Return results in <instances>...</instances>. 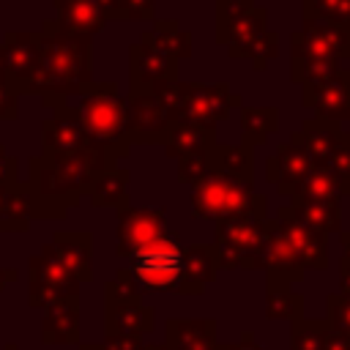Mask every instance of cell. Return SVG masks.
<instances>
[{"instance_id":"cell-26","label":"cell","mask_w":350,"mask_h":350,"mask_svg":"<svg viewBox=\"0 0 350 350\" xmlns=\"http://www.w3.org/2000/svg\"><path fill=\"white\" fill-rule=\"evenodd\" d=\"M5 57H8V85L16 96H22V88L36 66L38 55V38L30 30H8L3 38Z\"/></svg>"},{"instance_id":"cell-24","label":"cell","mask_w":350,"mask_h":350,"mask_svg":"<svg viewBox=\"0 0 350 350\" xmlns=\"http://www.w3.org/2000/svg\"><path fill=\"white\" fill-rule=\"evenodd\" d=\"M41 342L44 345H79V295L60 298L44 309Z\"/></svg>"},{"instance_id":"cell-8","label":"cell","mask_w":350,"mask_h":350,"mask_svg":"<svg viewBox=\"0 0 350 350\" xmlns=\"http://www.w3.org/2000/svg\"><path fill=\"white\" fill-rule=\"evenodd\" d=\"M118 211V230H115V254L120 260H131L150 243H156L167 230V208H139L131 200Z\"/></svg>"},{"instance_id":"cell-36","label":"cell","mask_w":350,"mask_h":350,"mask_svg":"<svg viewBox=\"0 0 350 350\" xmlns=\"http://www.w3.org/2000/svg\"><path fill=\"white\" fill-rule=\"evenodd\" d=\"M304 293L295 287H265V317L268 320H298L304 317Z\"/></svg>"},{"instance_id":"cell-5","label":"cell","mask_w":350,"mask_h":350,"mask_svg":"<svg viewBox=\"0 0 350 350\" xmlns=\"http://www.w3.org/2000/svg\"><path fill=\"white\" fill-rule=\"evenodd\" d=\"M265 30L268 11L254 0H216V44L224 46L232 60H246Z\"/></svg>"},{"instance_id":"cell-2","label":"cell","mask_w":350,"mask_h":350,"mask_svg":"<svg viewBox=\"0 0 350 350\" xmlns=\"http://www.w3.org/2000/svg\"><path fill=\"white\" fill-rule=\"evenodd\" d=\"M268 200L254 194L243 211L213 221V249L219 271H262V243L271 230Z\"/></svg>"},{"instance_id":"cell-28","label":"cell","mask_w":350,"mask_h":350,"mask_svg":"<svg viewBox=\"0 0 350 350\" xmlns=\"http://www.w3.org/2000/svg\"><path fill=\"white\" fill-rule=\"evenodd\" d=\"M216 142H219L216 139V123L183 120V123H172L167 129L161 148H164V156L178 159V156L191 153V150H211Z\"/></svg>"},{"instance_id":"cell-52","label":"cell","mask_w":350,"mask_h":350,"mask_svg":"<svg viewBox=\"0 0 350 350\" xmlns=\"http://www.w3.org/2000/svg\"><path fill=\"white\" fill-rule=\"evenodd\" d=\"M0 82L8 85V57H5V46L0 44ZM11 88V85H8Z\"/></svg>"},{"instance_id":"cell-46","label":"cell","mask_w":350,"mask_h":350,"mask_svg":"<svg viewBox=\"0 0 350 350\" xmlns=\"http://www.w3.org/2000/svg\"><path fill=\"white\" fill-rule=\"evenodd\" d=\"M19 118V96L0 82V120H16Z\"/></svg>"},{"instance_id":"cell-38","label":"cell","mask_w":350,"mask_h":350,"mask_svg":"<svg viewBox=\"0 0 350 350\" xmlns=\"http://www.w3.org/2000/svg\"><path fill=\"white\" fill-rule=\"evenodd\" d=\"M301 19H320L350 30V0H301Z\"/></svg>"},{"instance_id":"cell-43","label":"cell","mask_w":350,"mask_h":350,"mask_svg":"<svg viewBox=\"0 0 350 350\" xmlns=\"http://www.w3.org/2000/svg\"><path fill=\"white\" fill-rule=\"evenodd\" d=\"M118 19L126 22H153L156 19V0H115Z\"/></svg>"},{"instance_id":"cell-4","label":"cell","mask_w":350,"mask_h":350,"mask_svg":"<svg viewBox=\"0 0 350 350\" xmlns=\"http://www.w3.org/2000/svg\"><path fill=\"white\" fill-rule=\"evenodd\" d=\"M186 241L178 230H167L156 243L134 254L129 271L139 287V293H180V268H183Z\"/></svg>"},{"instance_id":"cell-49","label":"cell","mask_w":350,"mask_h":350,"mask_svg":"<svg viewBox=\"0 0 350 350\" xmlns=\"http://www.w3.org/2000/svg\"><path fill=\"white\" fill-rule=\"evenodd\" d=\"M325 350H350V336L342 334V331H328V342H325Z\"/></svg>"},{"instance_id":"cell-15","label":"cell","mask_w":350,"mask_h":350,"mask_svg":"<svg viewBox=\"0 0 350 350\" xmlns=\"http://www.w3.org/2000/svg\"><path fill=\"white\" fill-rule=\"evenodd\" d=\"M55 25L63 33L93 38L109 19H118L115 0H55Z\"/></svg>"},{"instance_id":"cell-32","label":"cell","mask_w":350,"mask_h":350,"mask_svg":"<svg viewBox=\"0 0 350 350\" xmlns=\"http://www.w3.org/2000/svg\"><path fill=\"white\" fill-rule=\"evenodd\" d=\"M129 180H131V172L115 164L101 175H96L85 197H90L93 208H120L129 202Z\"/></svg>"},{"instance_id":"cell-55","label":"cell","mask_w":350,"mask_h":350,"mask_svg":"<svg viewBox=\"0 0 350 350\" xmlns=\"http://www.w3.org/2000/svg\"><path fill=\"white\" fill-rule=\"evenodd\" d=\"M3 350H19V347H16V345H14V342H8V345H5V347H3Z\"/></svg>"},{"instance_id":"cell-21","label":"cell","mask_w":350,"mask_h":350,"mask_svg":"<svg viewBox=\"0 0 350 350\" xmlns=\"http://www.w3.org/2000/svg\"><path fill=\"white\" fill-rule=\"evenodd\" d=\"M309 167L312 161L304 153V148L295 139H287V142H279L276 150L265 159V180L273 183L282 197H287L290 189L306 175Z\"/></svg>"},{"instance_id":"cell-17","label":"cell","mask_w":350,"mask_h":350,"mask_svg":"<svg viewBox=\"0 0 350 350\" xmlns=\"http://www.w3.org/2000/svg\"><path fill=\"white\" fill-rule=\"evenodd\" d=\"M41 252L55 257L82 284L93 279V232L90 230H60L41 246Z\"/></svg>"},{"instance_id":"cell-34","label":"cell","mask_w":350,"mask_h":350,"mask_svg":"<svg viewBox=\"0 0 350 350\" xmlns=\"http://www.w3.org/2000/svg\"><path fill=\"white\" fill-rule=\"evenodd\" d=\"M148 36L159 49H164L178 63L191 57V33L178 19H153V27L148 30Z\"/></svg>"},{"instance_id":"cell-11","label":"cell","mask_w":350,"mask_h":350,"mask_svg":"<svg viewBox=\"0 0 350 350\" xmlns=\"http://www.w3.org/2000/svg\"><path fill=\"white\" fill-rule=\"evenodd\" d=\"M41 104L46 109H52V115L41 120V153H49V156L77 153L88 142V134H85L79 118L74 115L68 98L41 96Z\"/></svg>"},{"instance_id":"cell-25","label":"cell","mask_w":350,"mask_h":350,"mask_svg":"<svg viewBox=\"0 0 350 350\" xmlns=\"http://www.w3.org/2000/svg\"><path fill=\"white\" fill-rule=\"evenodd\" d=\"M211 175L235 180V183H254V148L243 142H216L208 150Z\"/></svg>"},{"instance_id":"cell-10","label":"cell","mask_w":350,"mask_h":350,"mask_svg":"<svg viewBox=\"0 0 350 350\" xmlns=\"http://www.w3.org/2000/svg\"><path fill=\"white\" fill-rule=\"evenodd\" d=\"M30 271V284H27V306L30 309H46L49 304L60 298H74L79 295V279L66 271L55 257L38 252L27 260Z\"/></svg>"},{"instance_id":"cell-45","label":"cell","mask_w":350,"mask_h":350,"mask_svg":"<svg viewBox=\"0 0 350 350\" xmlns=\"http://www.w3.org/2000/svg\"><path fill=\"white\" fill-rule=\"evenodd\" d=\"M19 178V159L14 153H8V148L0 142V186H14Z\"/></svg>"},{"instance_id":"cell-56","label":"cell","mask_w":350,"mask_h":350,"mask_svg":"<svg viewBox=\"0 0 350 350\" xmlns=\"http://www.w3.org/2000/svg\"><path fill=\"white\" fill-rule=\"evenodd\" d=\"M0 205H3V186H0Z\"/></svg>"},{"instance_id":"cell-53","label":"cell","mask_w":350,"mask_h":350,"mask_svg":"<svg viewBox=\"0 0 350 350\" xmlns=\"http://www.w3.org/2000/svg\"><path fill=\"white\" fill-rule=\"evenodd\" d=\"M77 350H107V347H104L101 342H79Z\"/></svg>"},{"instance_id":"cell-22","label":"cell","mask_w":350,"mask_h":350,"mask_svg":"<svg viewBox=\"0 0 350 350\" xmlns=\"http://www.w3.org/2000/svg\"><path fill=\"white\" fill-rule=\"evenodd\" d=\"M216 273H219V262L213 243H186L178 295H202L205 287L216 282Z\"/></svg>"},{"instance_id":"cell-47","label":"cell","mask_w":350,"mask_h":350,"mask_svg":"<svg viewBox=\"0 0 350 350\" xmlns=\"http://www.w3.org/2000/svg\"><path fill=\"white\" fill-rule=\"evenodd\" d=\"M101 345H104L107 350H142V336L115 334V336H104Z\"/></svg>"},{"instance_id":"cell-44","label":"cell","mask_w":350,"mask_h":350,"mask_svg":"<svg viewBox=\"0 0 350 350\" xmlns=\"http://www.w3.org/2000/svg\"><path fill=\"white\" fill-rule=\"evenodd\" d=\"M328 167H331L342 180L350 183V131H342V139H339V145L334 148V153H331V159H328Z\"/></svg>"},{"instance_id":"cell-12","label":"cell","mask_w":350,"mask_h":350,"mask_svg":"<svg viewBox=\"0 0 350 350\" xmlns=\"http://www.w3.org/2000/svg\"><path fill=\"white\" fill-rule=\"evenodd\" d=\"M290 55L350 60V30L320 19H301V27L290 33Z\"/></svg>"},{"instance_id":"cell-27","label":"cell","mask_w":350,"mask_h":350,"mask_svg":"<svg viewBox=\"0 0 350 350\" xmlns=\"http://www.w3.org/2000/svg\"><path fill=\"white\" fill-rule=\"evenodd\" d=\"M290 139H295L304 148L312 164H328L334 148L342 139V123H331L323 118H306L301 129L290 134Z\"/></svg>"},{"instance_id":"cell-54","label":"cell","mask_w":350,"mask_h":350,"mask_svg":"<svg viewBox=\"0 0 350 350\" xmlns=\"http://www.w3.org/2000/svg\"><path fill=\"white\" fill-rule=\"evenodd\" d=\"M142 350H167V345L164 342H148V345H142Z\"/></svg>"},{"instance_id":"cell-3","label":"cell","mask_w":350,"mask_h":350,"mask_svg":"<svg viewBox=\"0 0 350 350\" xmlns=\"http://www.w3.org/2000/svg\"><path fill=\"white\" fill-rule=\"evenodd\" d=\"M74 115L79 118L88 139L104 145L118 161L131 153L126 98L118 93L115 82H88L77 96L68 98Z\"/></svg>"},{"instance_id":"cell-13","label":"cell","mask_w":350,"mask_h":350,"mask_svg":"<svg viewBox=\"0 0 350 350\" xmlns=\"http://www.w3.org/2000/svg\"><path fill=\"white\" fill-rule=\"evenodd\" d=\"M123 98H126L131 145H161L167 129L172 126L164 104L150 90H129Z\"/></svg>"},{"instance_id":"cell-41","label":"cell","mask_w":350,"mask_h":350,"mask_svg":"<svg viewBox=\"0 0 350 350\" xmlns=\"http://www.w3.org/2000/svg\"><path fill=\"white\" fill-rule=\"evenodd\" d=\"M325 309H328V314H325L328 325L334 331H342V334L350 336V295H345L339 290L328 293L325 295Z\"/></svg>"},{"instance_id":"cell-31","label":"cell","mask_w":350,"mask_h":350,"mask_svg":"<svg viewBox=\"0 0 350 350\" xmlns=\"http://www.w3.org/2000/svg\"><path fill=\"white\" fill-rule=\"evenodd\" d=\"M33 221V191L27 180H16L3 189L0 232H27Z\"/></svg>"},{"instance_id":"cell-14","label":"cell","mask_w":350,"mask_h":350,"mask_svg":"<svg viewBox=\"0 0 350 350\" xmlns=\"http://www.w3.org/2000/svg\"><path fill=\"white\" fill-rule=\"evenodd\" d=\"M161 79H180L178 60L159 49L148 33L129 46V90H148Z\"/></svg>"},{"instance_id":"cell-23","label":"cell","mask_w":350,"mask_h":350,"mask_svg":"<svg viewBox=\"0 0 350 350\" xmlns=\"http://www.w3.org/2000/svg\"><path fill=\"white\" fill-rule=\"evenodd\" d=\"M156 331V309L137 301L123 304H104V336L126 334V336H142Z\"/></svg>"},{"instance_id":"cell-16","label":"cell","mask_w":350,"mask_h":350,"mask_svg":"<svg viewBox=\"0 0 350 350\" xmlns=\"http://www.w3.org/2000/svg\"><path fill=\"white\" fill-rule=\"evenodd\" d=\"M301 107L314 109V118H323L331 123L350 120V68H342L336 77L320 85H304Z\"/></svg>"},{"instance_id":"cell-37","label":"cell","mask_w":350,"mask_h":350,"mask_svg":"<svg viewBox=\"0 0 350 350\" xmlns=\"http://www.w3.org/2000/svg\"><path fill=\"white\" fill-rule=\"evenodd\" d=\"M328 320L317 317H298L290 323V350H325L328 342Z\"/></svg>"},{"instance_id":"cell-19","label":"cell","mask_w":350,"mask_h":350,"mask_svg":"<svg viewBox=\"0 0 350 350\" xmlns=\"http://www.w3.org/2000/svg\"><path fill=\"white\" fill-rule=\"evenodd\" d=\"M273 221L282 227V232H284L290 249L295 252L298 262H301L306 271H309V268H312V271H325V268H328V235L298 224V221L293 219V213H290L287 205H282V208L276 211V219H273Z\"/></svg>"},{"instance_id":"cell-50","label":"cell","mask_w":350,"mask_h":350,"mask_svg":"<svg viewBox=\"0 0 350 350\" xmlns=\"http://www.w3.org/2000/svg\"><path fill=\"white\" fill-rule=\"evenodd\" d=\"M19 279V271L14 268V265H5V268H0V293L8 287V284H14Z\"/></svg>"},{"instance_id":"cell-35","label":"cell","mask_w":350,"mask_h":350,"mask_svg":"<svg viewBox=\"0 0 350 350\" xmlns=\"http://www.w3.org/2000/svg\"><path fill=\"white\" fill-rule=\"evenodd\" d=\"M342 71V60L331 57H306V55H290V79L295 85H320Z\"/></svg>"},{"instance_id":"cell-29","label":"cell","mask_w":350,"mask_h":350,"mask_svg":"<svg viewBox=\"0 0 350 350\" xmlns=\"http://www.w3.org/2000/svg\"><path fill=\"white\" fill-rule=\"evenodd\" d=\"M290 213L298 224L317 230L323 235L342 232V200H304L290 197Z\"/></svg>"},{"instance_id":"cell-18","label":"cell","mask_w":350,"mask_h":350,"mask_svg":"<svg viewBox=\"0 0 350 350\" xmlns=\"http://www.w3.org/2000/svg\"><path fill=\"white\" fill-rule=\"evenodd\" d=\"M262 271H265V287H293L301 284L306 273V268L298 262L295 252L290 249L276 221H271L268 238L262 243Z\"/></svg>"},{"instance_id":"cell-30","label":"cell","mask_w":350,"mask_h":350,"mask_svg":"<svg viewBox=\"0 0 350 350\" xmlns=\"http://www.w3.org/2000/svg\"><path fill=\"white\" fill-rule=\"evenodd\" d=\"M287 197H304V200H342L350 197V183L342 180L328 164H312L306 175L290 189Z\"/></svg>"},{"instance_id":"cell-39","label":"cell","mask_w":350,"mask_h":350,"mask_svg":"<svg viewBox=\"0 0 350 350\" xmlns=\"http://www.w3.org/2000/svg\"><path fill=\"white\" fill-rule=\"evenodd\" d=\"M137 298H142V293H139L129 265L118 268L115 276L109 282H104V304H123V301H137Z\"/></svg>"},{"instance_id":"cell-40","label":"cell","mask_w":350,"mask_h":350,"mask_svg":"<svg viewBox=\"0 0 350 350\" xmlns=\"http://www.w3.org/2000/svg\"><path fill=\"white\" fill-rule=\"evenodd\" d=\"M208 172H211L208 150H191V153L178 156V180H180V183L194 186V183H200Z\"/></svg>"},{"instance_id":"cell-51","label":"cell","mask_w":350,"mask_h":350,"mask_svg":"<svg viewBox=\"0 0 350 350\" xmlns=\"http://www.w3.org/2000/svg\"><path fill=\"white\" fill-rule=\"evenodd\" d=\"M339 241H342V262H339V268H350V230H342Z\"/></svg>"},{"instance_id":"cell-6","label":"cell","mask_w":350,"mask_h":350,"mask_svg":"<svg viewBox=\"0 0 350 350\" xmlns=\"http://www.w3.org/2000/svg\"><path fill=\"white\" fill-rule=\"evenodd\" d=\"M30 175V191H33V219L52 221V219H66L71 208L79 205L82 194L66 180L60 164L49 153H36L27 161Z\"/></svg>"},{"instance_id":"cell-20","label":"cell","mask_w":350,"mask_h":350,"mask_svg":"<svg viewBox=\"0 0 350 350\" xmlns=\"http://www.w3.org/2000/svg\"><path fill=\"white\" fill-rule=\"evenodd\" d=\"M216 317H170L164 323L167 350H216L219 347Z\"/></svg>"},{"instance_id":"cell-9","label":"cell","mask_w":350,"mask_h":350,"mask_svg":"<svg viewBox=\"0 0 350 350\" xmlns=\"http://www.w3.org/2000/svg\"><path fill=\"white\" fill-rule=\"evenodd\" d=\"M252 200H254V183H235L211 172L191 186V197H189L194 216L211 221L243 211L246 205H252Z\"/></svg>"},{"instance_id":"cell-48","label":"cell","mask_w":350,"mask_h":350,"mask_svg":"<svg viewBox=\"0 0 350 350\" xmlns=\"http://www.w3.org/2000/svg\"><path fill=\"white\" fill-rule=\"evenodd\" d=\"M216 350H262L260 345H257V339H254V331H241V336L235 339V342H219V347Z\"/></svg>"},{"instance_id":"cell-57","label":"cell","mask_w":350,"mask_h":350,"mask_svg":"<svg viewBox=\"0 0 350 350\" xmlns=\"http://www.w3.org/2000/svg\"><path fill=\"white\" fill-rule=\"evenodd\" d=\"M52 3H55V0H52Z\"/></svg>"},{"instance_id":"cell-7","label":"cell","mask_w":350,"mask_h":350,"mask_svg":"<svg viewBox=\"0 0 350 350\" xmlns=\"http://www.w3.org/2000/svg\"><path fill=\"white\" fill-rule=\"evenodd\" d=\"M243 98L230 90L227 82H180L178 104L172 112V123L183 120H205V123H219L230 118L232 109H241Z\"/></svg>"},{"instance_id":"cell-42","label":"cell","mask_w":350,"mask_h":350,"mask_svg":"<svg viewBox=\"0 0 350 350\" xmlns=\"http://www.w3.org/2000/svg\"><path fill=\"white\" fill-rule=\"evenodd\" d=\"M276 55H279V33L268 27L265 36L249 49V57H246V60H252V68H254V71H265L268 63L276 60Z\"/></svg>"},{"instance_id":"cell-33","label":"cell","mask_w":350,"mask_h":350,"mask_svg":"<svg viewBox=\"0 0 350 350\" xmlns=\"http://www.w3.org/2000/svg\"><path fill=\"white\" fill-rule=\"evenodd\" d=\"M279 131V109L276 107H241V142L249 148H260Z\"/></svg>"},{"instance_id":"cell-1","label":"cell","mask_w":350,"mask_h":350,"mask_svg":"<svg viewBox=\"0 0 350 350\" xmlns=\"http://www.w3.org/2000/svg\"><path fill=\"white\" fill-rule=\"evenodd\" d=\"M38 55L36 66L22 88L36 96H77L88 82H93V38L63 33L55 19H44L36 30Z\"/></svg>"}]
</instances>
